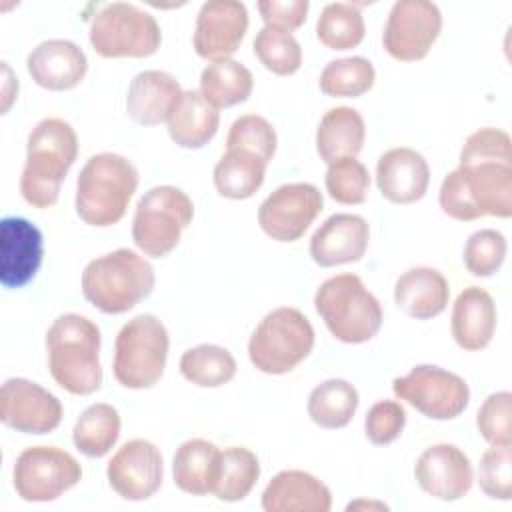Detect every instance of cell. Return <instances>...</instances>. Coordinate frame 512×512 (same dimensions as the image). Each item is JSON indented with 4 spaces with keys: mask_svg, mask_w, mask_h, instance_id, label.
Wrapping results in <instances>:
<instances>
[{
    "mask_svg": "<svg viewBox=\"0 0 512 512\" xmlns=\"http://www.w3.org/2000/svg\"><path fill=\"white\" fill-rule=\"evenodd\" d=\"M162 42L156 18L128 2L102 6L90 20V44L102 58H146Z\"/></svg>",
    "mask_w": 512,
    "mask_h": 512,
    "instance_id": "obj_10",
    "label": "cell"
},
{
    "mask_svg": "<svg viewBox=\"0 0 512 512\" xmlns=\"http://www.w3.org/2000/svg\"><path fill=\"white\" fill-rule=\"evenodd\" d=\"M254 54L266 70L278 76H290L298 72L302 64V48L290 32L264 26L254 38Z\"/></svg>",
    "mask_w": 512,
    "mask_h": 512,
    "instance_id": "obj_38",
    "label": "cell"
},
{
    "mask_svg": "<svg viewBox=\"0 0 512 512\" xmlns=\"http://www.w3.org/2000/svg\"><path fill=\"white\" fill-rule=\"evenodd\" d=\"M194 218V204L176 186H154L136 204L132 240L150 258L170 254Z\"/></svg>",
    "mask_w": 512,
    "mask_h": 512,
    "instance_id": "obj_9",
    "label": "cell"
},
{
    "mask_svg": "<svg viewBox=\"0 0 512 512\" xmlns=\"http://www.w3.org/2000/svg\"><path fill=\"white\" fill-rule=\"evenodd\" d=\"M506 238L494 228H484L474 232L464 244V266L472 276H492L500 270L506 258Z\"/></svg>",
    "mask_w": 512,
    "mask_h": 512,
    "instance_id": "obj_40",
    "label": "cell"
},
{
    "mask_svg": "<svg viewBox=\"0 0 512 512\" xmlns=\"http://www.w3.org/2000/svg\"><path fill=\"white\" fill-rule=\"evenodd\" d=\"M82 478L78 460L58 446H30L16 458L12 482L26 502H52Z\"/></svg>",
    "mask_w": 512,
    "mask_h": 512,
    "instance_id": "obj_11",
    "label": "cell"
},
{
    "mask_svg": "<svg viewBox=\"0 0 512 512\" xmlns=\"http://www.w3.org/2000/svg\"><path fill=\"white\" fill-rule=\"evenodd\" d=\"M370 508V506H376V508H380V510H388V506L386 504H370V502H352V504H348V508L346 510H354V508Z\"/></svg>",
    "mask_w": 512,
    "mask_h": 512,
    "instance_id": "obj_46",
    "label": "cell"
},
{
    "mask_svg": "<svg viewBox=\"0 0 512 512\" xmlns=\"http://www.w3.org/2000/svg\"><path fill=\"white\" fill-rule=\"evenodd\" d=\"M220 470V450L208 440L192 438L180 444L172 460L174 484L192 496L214 490Z\"/></svg>",
    "mask_w": 512,
    "mask_h": 512,
    "instance_id": "obj_29",
    "label": "cell"
},
{
    "mask_svg": "<svg viewBox=\"0 0 512 512\" xmlns=\"http://www.w3.org/2000/svg\"><path fill=\"white\" fill-rule=\"evenodd\" d=\"M76 156L78 138L74 128L62 118L40 120L26 144V164L20 176L22 198L34 208L54 206Z\"/></svg>",
    "mask_w": 512,
    "mask_h": 512,
    "instance_id": "obj_2",
    "label": "cell"
},
{
    "mask_svg": "<svg viewBox=\"0 0 512 512\" xmlns=\"http://www.w3.org/2000/svg\"><path fill=\"white\" fill-rule=\"evenodd\" d=\"M254 86L252 72L236 60L208 64L200 74V94L218 110L248 100Z\"/></svg>",
    "mask_w": 512,
    "mask_h": 512,
    "instance_id": "obj_32",
    "label": "cell"
},
{
    "mask_svg": "<svg viewBox=\"0 0 512 512\" xmlns=\"http://www.w3.org/2000/svg\"><path fill=\"white\" fill-rule=\"evenodd\" d=\"M154 268L138 252L118 248L90 260L82 272L84 298L104 314H124L154 290Z\"/></svg>",
    "mask_w": 512,
    "mask_h": 512,
    "instance_id": "obj_5",
    "label": "cell"
},
{
    "mask_svg": "<svg viewBox=\"0 0 512 512\" xmlns=\"http://www.w3.org/2000/svg\"><path fill=\"white\" fill-rule=\"evenodd\" d=\"M60 400L26 378H8L0 390V420L22 434H50L62 422Z\"/></svg>",
    "mask_w": 512,
    "mask_h": 512,
    "instance_id": "obj_15",
    "label": "cell"
},
{
    "mask_svg": "<svg viewBox=\"0 0 512 512\" xmlns=\"http://www.w3.org/2000/svg\"><path fill=\"white\" fill-rule=\"evenodd\" d=\"M442 30V14L434 2L400 0L390 8L382 44L400 62L422 60Z\"/></svg>",
    "mask_w": 512,
    "mask_h": 512,
    "instance_id": "obj_13",
    "label": "cell"
},
{
    "mask_svg": "<svg viewBox=\"0 0 512 512\" xmlns=\"http://www.w3.org/2000/svg\"><path fill=\"white\" fill-rule=\"evenodd\" d=\"M180 372L200 388H218L234 378L236 360L218 344H200L182 354Z\"/></svg>",
    "mask_w": 512,
    "mask_h": 512,
    "instance_id": "obj_35",
    "label": "cell"
},
{
    "mask_svg": "<svg viewBox=\"0 0 512 512\" xmlns=\"http://www.w3.org/2000/svg\"><path fill=\"white\" fill-rule=\"evenodd\" d=\"M168 346V330L154 314L128 320L114 342L112 372L118 384L132 390L152 388L164 374Z\"/></svg>",
    "mask_w": 512,
    "mask_h": 512,
    "instance_id": "obj_7",
    "label": "cell"
},
{
    "mask_svg": "<svg viewBox=\"0 0 512 512\" xmlns=\"http://www.w3.org/2000/svg\"><path fill=\"white\" fill-rule=\"evenodd\" d=\"M476 426L488 444H512V394L506 390L490 394L478 408Z\"/></svg>",
    "mask_w": 512,
    "mask_h": 512,
    "instance_id": "obj_42",
    "label": "cell"
},
{
    "mask_svg": "<svg viewBox=\"0 0 512 512\" xmlns=\"http://www.w3.org/2000/svg\"><path fill=\"white\" fill-rule=\"evenodd\" d=\"M324 182L332 200L352 206L366 200L370 188V174L360 160L340 158L328 164Z\"/></svg>",
    "mask_w": 512,
    "mask_h": 512,
    "instance_id": "obj_39",
    "label": "cell"
},
{
    "mask_svg": "<svg viewBox=\"0 0 512 512\" xmlns=\"http://www.w3.org/2000/svg\"><path fill=\"white\" fill-rule=\"evenodd\" d=\"M366 34L362 12L348 2H330L316 22L318 40L330 50L356 48Z\"/></svg>",
    "mask_w": 512,
    "mask_h": 512,
    "instance_id": "obj_36",
    "label": "cell"
},
{
    "mask_svg": "<svg viewBox=\"0 0 512 512\" xmlns=\"http://www.w3.org/2000/svg\"><path fill=\"white\" fill-rule=\"evenodd\" d=\"M308 0H260L258 12L268 28L292 32L306 22Z\"/></svg>",
    "mask_w": 512,
    "mask_h": 512,
    "instance_id": "obj_45",
    "label": "cell"
},
{
    "mask_svg": "<svg viewBox=\"0 0 512 512\" xmlns=\"http://www.w3.org/2000/svg\"><path fill=\"white\" fill-rule=\"evenodd\" d=\"M438 202L444 214L460 222L482 216H512V140L500 128L472 132L462 150L458 168L442 180Z\"/></svg>",
    "mask_w": 512,
    "mask_h": 512,
    "instance_id": "obj_1",
    "label": "cell"
},
{
    "mask_svg": "<svg viewBox=\"0 0 512 512\" xmlns=\"http://www.w3.org/2000/svg\"><path fill=\"white\" fill-rule=\"evenodd\" d=\"M138 188L136 166L114 152L88 158L76 182V214L88 226L106 228L122 220Z\"/></svg>",
    "mask_w": 512,
    "mask_h": 512,
    "instance_id": "obj_4",
    "label": "cell"
},
{
    "mask_svg": "<svg viewBox=\"0 0 512 512\" xmlns=\"http://www.w3.org/2000/svg\"><path fill=\"white\" fill-rule=\"evenodd\" d=\"M358 390L342 378L318 384L308 396V416L320 428L336 430L350 424L358 408Z\"/></svg>",
    "mask_w": 512,
    "mask_h": 512,
    "instance_id": "obj_33",
    "label": "cell"
},
{
    "mask_svg": "<svg viewBox=\"0 0 512 512\" xmlns=\"http://www.w3.org/2000/svg\"><path fill=\"white\" fill-rule=\"evenodd\" d=\"M226 148L248 150L268 164L276 152V132L266 118L244 114L232 122L226 136Z\"/></svg>",
    "mask_w": 512,
    "mask_h": 512,
    "instance_id": "obj_41",
    "label": "cell"
},
{
    "mask_svg": "<svg viewBox=\"0 0 512 512\" xmlns=\"http://www.w3.org/2000/svg\"><path fill=\"white\" fill-rule=\"evenodd\" d=\"M44 256L42 232L26 218L6 216L0 222V284L8 290L26 286Z\"/></svg>",
    "mask_w": 512,
    "mask_h": 512,
    "instance_id": "obj_19",
    "label": "cell"
},
{
    "mask_svg": "<svg viewBox=\"0 0 512 512\" xmlns=\"http://www.w3.org/2000/svg\"><path fill=\"white\" fill-rule=\"evenodd\" d=\"M260 478V462L256 454L242 446L220 450V470L212 494L222 502L244 500Z\"/></svg>",
    "mask_w": 512,
    "mask_h": 512,
    "instance_id": "obj_34",
    "label": "cell"
},
{
    "mask_svg": "<svg viewBox=\"0 0 512 512\" xmlns=\"http://www.w3.org/2000/svg\"><path fill=\"white\" fill-rule=\"evenodd\" d=\"M248 30V10L236 0H210L200 6L194 50L210 62L230 60Z\"/></svg>",
    "mask_w": 512,
    "mask_h": 512,
    "instance_id": "obj_17",
    "label": "cell"
},
{
    "mask_svg": "<svg viewBox=\"0 0 512 512\" xmlns=\"http://www.w3.org/2000/svg\"><path fill=\"white\" fill-rule=\"evenodd\" d=\"M324 208L314 184L292 182L278 186L258 208V224L276 242H294L310 228Z\"/></svg>",
    "mask_w": 512,
    "mask_h": 512,
    "instance_id": "obj_14",
    "label": "cell"
},
{
    "mask_svg": "<svg viewBox=\"0 0 512 512\" xmlns=\"http://www.w3.org/2000/svg\"><path fill=\"white\" fill-rule=\"evenodd\" d=\"M266 162L242 148H226V154L214 166V186L220 196L246 200L258 192L264 182Z\"/></svg>",
    "mask_w": 512,
    "mask_h": 512,
    "instance_id": "obj_30",
    "label": "cell"
},
{
    "mask_svg": "<svg viewBox=\"0 0 512 512\" xmlns=\"http://www.w3.org/2000/svg\"><path fill=\"white\" fill-rule=\"evenodd\" d=\"M314 308L330 334L346 344L368 342L382 326V306L356 274L324 280L314 294Z\"/></svg>",
    "mask_w": 512,
    "mask_h": 512,
    "instance_id": "obj_6",
    "label": "cell"
},
{
    "mask_svg": "<svg viewBox=\"0 0 512 512\" xmlns=\"http://www.w3.org/2000/svg\"><path fill=\"white\" fill-rule=\"evenodd\" d=\"M450 286L436 268L416 266L406 270L394 286L396 306L410 318L430 320L448 306Z\"/></svg>",
    "mask_w": 512,
    "mask_h": 512,
    "instance_id": "obj_26",
    "label": "cell"
},
{
    "mask_svg": "<svg viewBox=\"0 0 512 512\" xmlns=\"http://www.w3.org/2000/svg\"><path fill=\"white\" fill-rule=\"evenodd\" d=\"M392 390L396 398L432 420H452L470 402V388L464 378L432 364H418L406 376L394 378Z\"/></svg>",
    "mask_w": 512,
    "mask_h": 512,
    "instance_id": "obj_12",
    "label": "cell"
},
{
    "mask_svg": "<svg viewBox=\"0 0 512 512\" xmlns=\"http://www.w3.org/2000/svg\"><path fill=\"white\" fill-rule=\"evenodd\" d=\"M364 138L366 126L360 112L350 106H336L330 108L318 124L316 152L326 164L340 158H356L364 146Z\"/></svg>",
    "mask_w": 512,
    "mask_h": 512,
    "instance_id": "obj_28",
    "label": "cell"
},
{
    "mask_svg": "<svg viewBox=\"0 0 512 512\" xmlns=\"http://www.w3.org/2000/svg\"><path fill=\"white\" fill-rule=\"evenodd\" d=\"M48 368L70 394L88 396L102 386L100 328L86 316L62 314L46 332Z\"/></svg>",
    "mask_w": 512,
    "mask_h": 512,
    "instance_id": "obj_3",
    "label": "cell"
},
{
    "mask_svg": "<svg viewBox=\"0 0 512 512\" xmlns=\"http://www.w3.org/2000/svg\"><path fill=\"white\" fill-rule=\"evenodd\" d=\"M314 348V328L310 320L290 306L268 312L248 342V356L256 370L264 374H286L294 370Z\"/></svg>",
    "mask_w": 512,
    "mask_h": 512,
    "instance_id": "obj_8",
    "label": "cell"
},
{
    "mask_svg": "<svg viewBox=\"0 0 512 512\" xmlns=\"http://www.w3.org/2000/svg\"><path fill=\"white\" fill-rule=\"evenodd\" d=\"M262 508L266 512H328L332 494L310 472L282 470L266 484Z\"/></svg>",
    "mask_w": 512,
    "mask_h": 512,
    "instance_id": "obj_23",
    "label": "cell"
},
{
    "mask_svg": "<svg viewBox=\"0 0 512 512\" xmlns=\"http://www.w3.org/2000/svg\"><path fill=\"white\" fill-rule=\"evenodd\" d=\"M110 488L124 500L140 502L158 492L164 478V462L160 450L144 440L124 442L106 466Z\"/></svg>",
    "mask_w": 512,
    "mask_h": 512,
    "instance_id": "obj_16",
    "label": "cell"
},
{
    "mask_svg": "<svg viewBox=\"0 0 512 512\" xmlns=\"http://www.w3.org/2000/svg\"><path fill=\"white\" fill-rule=\"evenodd\" d=\"M370 228L358 214H332L310 238V256L322 266H340L358 262L368 248Z\"/></svg>",
    "mask_w": 512,
    "mask_h": 512,
    "instance_id": "obj_20",
    "label": "cell"
},
{
    "mask_svg": "<svg viewBox=\"0 0 512 512\" xmlns=\"http://www.w3.org/2000/svg\"><path fill=\"white\" fill-rule=\"evenodd\" d=\"M120 436V414L112 404H90L74 424L72 442L88 458L106 456Z\"/></svg>",
    "mask_w": 512,
    "mask_h": 512,
    "instance_id": "obj_31",
    "label": "cell"
},
{
    "mask_svg": "<svg viewBox=\"0 0 512 512\" xmlns=\"http://www.w3.org/2000/svg\"><path fill=\"white\" fill-rule=\"evenodd\" d=\"M180 98L182 88L172 74L144 70L128 86L126 112L140 126H156L168 120Z\"/></svg>",
    "mask_w": 512,
    "mask_h": 512,
    "instance_id": "obj_24",
    "label": "cell"
},
{
    "mask_svg": "<svg viewBox=\"0 0 512 512\" xmlns=\"http://www.w3.org/2000/svg\"><path fill=\"white\" fill-rule=\"evenodd\" d=\"M450 328L462 350L476 352L486 348L496 330V306L492 296L478 286L464 288L454 302Z\"/></svg>",
    "mask_w": 512,
    "mask_h": 512,
    "instance_id": "obj_25",
    "label": "cell"
},
{
    "mask_svg": "<svg viewBox=\"0 0 512 512\" xmlns=\"http://www.w3.org/2000/svg\"><path fill=\"white\" fill-rule=\"evenodd\" d=\"M478 486L494 500L512 498V452L508 446L488 448L478 466Z\"/></svg>",
    "mask_w": 512,
    "mask_h": 512,
    "instance_id": "obj_43",
    "label": "cell"
},
{
    "mask_svg": "<svg viewBox=\"0 0 512 512\" xmlns=\"http://www.w3.org/2000/svg\"><path fill=\"white\" fill-rule=\"evenodd\" d=\"M430 184L426 158L406 146L392 148L378 158L376 186L392 204H412L420 200Z\"/></svg>",
    "mask_w": 512,
    "mask_h": 512,
    "instance_id": "obj_22",
    "label": "cell"
},
{
    "mask_svg": "<svg viewBox=\"0 0 512 512\" xmlns=\"http://www.w3.org/2000/svg\"><path fill=\"white\" fill-rule=\"evenodd\" d=\"M26 70L32 80L54 92L78 86L88 70V60L82 48L70 40H44L26 58Z\"/></svg>",
    "mask_w": 512,
    "mask_h": 512,
    "instance_id": "obj_21",
    "label": "cell"
},
{
    "mask_svg": "<svg viewBox=\"0 0 512 512\" xmlns=\"http://www.w3.org/2000/svg\"><path fill=\"white\" fill-rule=\"evenodd\" d=\"M168 134L180 148H202L218 132L220 114L200 94V90H186L176 108L168 116Z\"/></svg>",
    "mask_w": 512,
    "mask_h": 512,
    "instance_id": "obj_27",
    "label": "cell"
},
{
    "mask_svg": "<svg viewBox=\"0 0 512 512\" xmlns=\"http://www.w3.org/2000/svg\"><path fill=\"white\" fill-rule=\"evenodd\" d=\"M376 80L374 66L368 58H338L324 66L320 74V90L332 98H358L366 94Z\"/></svg>",
    "mask_w": 512,
    "mask_h": 512,
    "instance_id": "obj_37",
    "label": "cell"
},
{
    "mask_svg": "<svg viewBox=\"0 0 512 512\" xmlns=\"http://www.w3.org/2000/svg\"><path fill=\"white\" fill-rule=\"evenodd\" d=\"M406 426V410L396 400H378L370 406L364 420L366 438L376 446L394 442Z\"/></svg>",
    "mask_w": 512,
    "mask_h": 512,
    "instance_id": "obj_44",
    "label": "cell"
},
{
    "mask_svg": "<svg viewBox=\"0 0 512 512\" xmlns=\"http://www.w3.org/2000/svg\"><path fill=\"white\" fill-rule=\"evenodd\" d=\"M418 486L432 498L454 502L466 496L474 482L468 456L454 444H434L426 448L414 466Z\"/></svg>",
    "mask_w": 512,
    "mask_h": 512,
    "instance_id": "obj_18",
    "label": "cell"
}]
</instances>
